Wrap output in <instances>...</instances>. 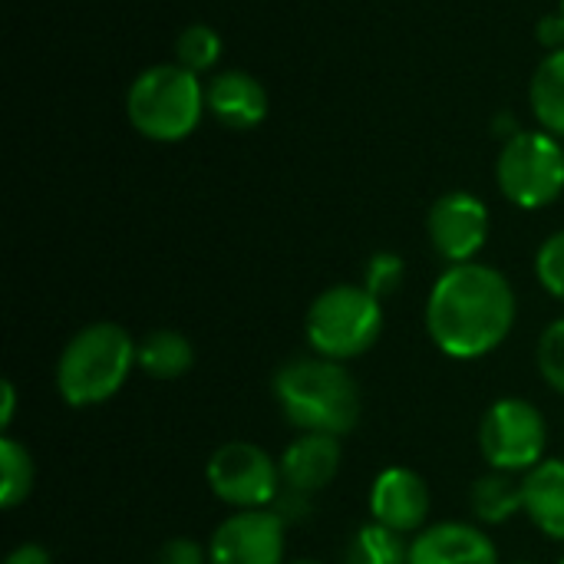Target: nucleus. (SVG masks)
Listing matches in <instances>:
<instances>
[{
    "instance_id": "nucleus-19",
    "label": "nucleus",
    "mask_w": 564,
    "mask_h": 564,
    "mask_svg": "<svg viewBox=\"0 0 564 564\" xmlns=\"http://www.w3.org/2000/svg\"><path fill=\"white\" fill-rule=\"evenodd\" d=\"M347 564H410V545L403 535L370 522L350 539Z\"/></svg>"
},
{
    "instance_id": "nucleus-24",
    "label": "nucleus",
    "mask_w": 564,
    "mask_h": 564,
    "mask_svg": "<svg viewBox=\"0 0 564 564\" xmlns=\"http://www.w3.org/2000/svg\"><path fill=\"white\" fill-rule=\"evenodd\" d=\"M403 271H406V264H403V258H400V254H393V251H377V254L367 261L364 288L383 301L387 294L400 291V284H403Z\"/></svg>"
},
{
    "instance_id": "nucleus-3",
    "label": "nucleus",
    "mask_w": 564,
    "mask_h": 564,
    "mask_svg": "<svg viewBox=\"0 0 564 564\" xmlns=\"http://www.w3.org/2000/svg\"><path fill=\"white\" fill-rule=\"evenodd\" d=\"M139 364V344L112 321H99L69 337L56 360V390L69 406H96L112 400Z\"/></svg>"
},
{
    "instance_id": "nucleus-18",
    "label": "nucleus",
    "mask_w": 564,
    "mask_h": 564,
    "mask_svg": "<svg viewBox=\"0 0 564 564\" xmlns=\"http://www.w3.org/2000/svg\"><path fill=\"white\" fill-rule=\"evenodd\" d=\"M473 512L479 522L486 525H502L512 516L525 512V496H522V482L512 479V473H489L482 479H476L473 492H469Z\"/></svg>"
},
{
    "instance_id": "nucleus-1",
    "label": "nucleus",
    "mask_w": 564,
    "mask_h": 564,
    "mask_svg": "<svg viewBox=\"0 0 564 564\" xmlns=\"http://www.w3.org/2000/svg\"><path fill=\"white\" fill-rule=\"evenodd\" d=\"M516 291L492 264H449L426 301V330L449 360L492 354L516 327Z\"/></svg>"
},
{
    "instance_id": "nucleus-25",
    "label": "nucleus",
    "mask_w": 564,
    "mask_h": 564,
    "mask_svg": "<svg viewBox=\"0 0 564 564\" xmlns=\"http://www.w3.org/2000/svg\"><path fill=\"white\" fill-rule=\"evenodd\" d=\"M155 564H212L208 552L195 539H169L159 552Z\"/></svg>"
},
{
    "instance_id": "nucleus-8",
    "label": "nucleus",
    "mask_w": 564,
    "mask_h": 564,
    "mask_svg": "<svg viewBox=\"0 0 564 564\" xmlns=\"http://www.w3.org/2000/svg\"><path fill=\"white\" fill-rule=\"evenodd\" d=\"M205 479L212 492L238 512L271 509L284 489L278 459H271L254 443H225L221 449H215Z\"/></svg>"
},
{
    "instance_id": "nucleus-5",
    "label": "nucleus",
    "mask_w": 564,
    "mask_h": 564,
    "mask_svg": "<svg viewBox=\"0 0 564 564\" xmlns=\"http://www.w3.org/2000/svg\"><path fill=\"white\" fill-rule=\"evenodd\" d=\"M304 334L317 357L347 364L380 340L383 304L364 284H334L307 307Z\"/></svg>"
},
{
    "instance_id": "nucleus-17",
    "label": "nucleus",
    "mask_w": 564,
    "mask_h": 564,
    "mask_svg": "<svg viewBox=\"0 0 564 564\" xmlns=\"http://www.w3.org/2000/svg\"><path fill=\"white\" fill-rule=\"evenodd\" d=\"M192 360H195L192 340L178 330L159 327L139 340V367L152 380H178L182 373L192 370Z\"/></svg>"
},
{
    "instance_id": "nucleus-14",
    "label": "nucleus",
    "mask_w": 564,
    "mask_h": 564,
    "mask_svg": "<svg viewBox=\"0 0 564 564\" xmlns=\"http://www.w3.org/2000/svg\"><path fill=\"white\" fill-rule=\"evenodd\" d=\"M410 564H499V552L476 525L443 522L410 542Z\"/></svg>"
},
{
    "instance_id": "nucleus-26",
    "label": "nucleus",
    "mask_w": 564,
    "mask_h": 564,
    "mask_svg": "<svg viewBox=\"0 0 564 564\" xmlns=\"http://www.w3.org/2000/svg\"><path fill=\"white\" fill-rule=\"evenodd\" d=\"M539 40L549 46V53H552V50H564L562 10H558V13H549V17H542V23H539Z\"/></svg>"
},
{
    "instance_id": "nucleus-13",
    "label": "nucleus",
    "mask_w": 564,
    "mask_h": 564,
    "mask_svg": "<svg viewBox=\"0 0 564 564\" xmlns=\"http://www.w3.org/2000/svg\"><path fill=\"white\" fill-rule=\"evenodd\" d=\"M208 112L235 132H248L268 116V89L248 69H225L205 86Z\"/></svg>"
},
{
    "instance_id": "nucleus-23",
    "label": "nucleus",
    "mask_w": 564,
    "mask_h": 564,
    "mask_svg": "<svg viewBox=\"0 0 564 564\" xmlns=\"http://www.w3.org/2000/svg\"><path fill=\"white\" fill-rule=\"evenodd\" d=\"M535 274L555 301H564V228L542 241L535 254Z\"/></svg>"
},
{
    "instance_id": "nucleus-30",
    "label": "nucleus",
    "mask_w": 564,
    "mask_h": 564,
    "mask_svg": "<svg viewBox=\"0 0 564 564\" xmlns=\"http://www.w3.org/2000/svg\"><path fill=\"white\" fill-rule=\"evenodd\" d=\"M558 10H562V17H564V0H562V7H558Z\"/></svg>"
},
{
    "instance_id": "nucleus-22",
    "label": "nucleus",
    "mask_w": 564,
    "mask_h": 564,
    "mask_svg": "<svg viewBox=\"0 0 564 564\" xmlns=\"http://www.w3.org/2000/svg\"><path fill=\"white\" fill-rule=\"evenodd\" d=\"M539 373L564 397V317L552 321L539 337Z\"/></svg>"
},
{
    "instance_id": "nucleus-2",
    "label": "nucleus",
    "mask_w": 564,
    "mask_h": 564,
    "mask_svg": "<svg viewBox=\"0 0 564 564\" xmlns=\"http://www.w3.org/2000/svg\"><path fill=\"white\" fill-rule=\"evenodd\" d=\"M274 400L284 420L304 433L347 436L360 423V387L340 360L297 357L274 373Z\"/></svg>"
},
{
    "instance_id": "nucleus-16",
    "label": "nucleus",
    "mask_w": 564,
    "mask_h": 564,
    "mask_svg": "<svg viewBox=\"0 0 564 564\" xmlns=\"http://www.w3.org/2000/svg\"><path fill=\"white\" fill-rule=\"evenodd\" d=\"M529 102L545 132L564 139V50L545 53L529 83Z\"/></svg>"
},
{
    "instance_id": "nucleus-9",
    "label": "nucleus",
    "mask_w": 564,
    "mask_h": 564,
    "mask_svg": "<svg viewBox=\"0 0 564 564\" xmlns=\"http://www.w3.org/2000/svg\"><path fill=\"white\" fill-rule=\"evenodd\" d=\"M430 245L446 264L476 261L489 238V208L469 192H446L433 202L426 218Z\"/></svg>"
},
{
    "instance_id": "nucleus-6",
    "label": "nucleus",
    "mask_w": 564,
    "mask_h": 564,
    "mask_svg": "<svg viewBox=\"0 0 564 564\" xmlns=\"http://www.w3.org/2000/svg\"><path fill=\"white\" fill-rule=\"evenodd\" d=\"M496 182L506 202L525 212L549 208L564 192V149L545 129L512 132L496 159Z\"/></svg>"
},
{
    "instance_id": "nucleus-10",
    "label": "nucleus",
    "mask_w": 564,
    "mask_h": 564,
    "mask_svg": "<svg viewBox=\"0 0 564 564\" xmlns=\"http://www.w3.org/2000/svg\"><path fill=\"white\" fill-rule=\"evenodd\" d=\"M288 522L274 509H251L228 516L208 545L212 564H284Z\"/></svg>"
},
{
    "instance_id": "nucleus-7",
    "label": "nucleus",
    "mask_w": 564,
    "mask_h": 564,
    "mask_svg": "<svg viewBox=\"0 0 564 564\" xmlns=\"http://www.w3.org/2000/svg\"><path fill=\"white\" fill-rule=\"evenodd\" d=\"M545 416L529 400L502 397L479 423V449L496 473H532L539 463H545Z\"/></svg>"
},
{
    "instance_id": "nucleus-27",
    "label": "nucleus",
    "mask_w": 564,
    "mask_h": 564,
    "mask_svg": "<svg viewBox=\"0 0 564 564\" xmlns=\"http://www.w3.org/2000/svg\"><path fill=\"white\" fill-rule=\"evenodd\" d=\"M3 564H53V558H50V552L43 545L26 542V545H17Z\"/></svg>"
},
{
    "instance_id": "nucleus-31",
    "label": "nucleus",
    "mask_w": 564,
    "mask_h": 564,
    "mask_svg": "<svg viewBox=\"0 0 564 564\" xmlns=\"http://www.w3.org/2000/svg\"><path fill=\"white\" fill-rule=\"evenodd\" d=\"M519 564H525V562H519Z\"/></svg>"
},
{
    "instance_id": "nucleus-32",
    "label": "nucleus",
    "mask_w": 564,
    "mask_h": 564,
    "mask_svg": "<svg viewBox=\"0 0 564 564\" xmlns=\"http://www.w3.org/2000/svg\"><path fill=\"white\" fill-rule=\"evenodd\" d=\"M562 564H564V558H562Z\"/></svg>"
},
{
    "instance_id": "nucleus-11",
    "label": "nucleus",
    "mask_w": 564,
    "mask_h": 564,
    "mask_svg": "<svg viewBox=\"0 0 564 564\" xmlns=\"http://www.w3.org/2000/svg\"><path fill=\"white\" fill-rule=\"evenodd\" d=\"M370 512L373 522L397 532V535H413L423 529L430 516V489L426 479L406 466H390L377 476L370 489Z\"/></svg>"
},
{
    "instance_id": "nucleus-29",
    "label": "nucleus",
    "mask_w": 564,
    "mask_h": 564,
    "mask_svg": "<svg viewBox=\"0 0 564 564\" xmlns=\"http://www.w3.org/2000/svg\"><path fill=\"white\" fill-rule=\"evenodd\" d=\"M291 564H321V562H291Z\"/></svg>"
},
{
    "instance_id": "nucleus-20",
    "label": "nucleus",
    "mask_w": 564,
    "mask_h": 564,
    "mask_svg": "<svg viewBox=\"0 0 564 564\" xmlns=\"http://www.w3.org/2000/svg\"><path fill=\"white\" fill-rule=\"evenodd\" d=\"M33 489V459L13 436L0 440V506L17 509Z\"/></svg>"
},
{
    "instance_id": "nucleus-4",
    "label": "nucleus",
    "mask_w": 564,
    "mask_h": 564,
    "mask_svg": "<svg viewBox=\"0 0 564 564\" xmlns=\"http://www.w3.org/2000/svg\"><path fill=\"white\" fill-rule=\"evenodd\" d=\"M205 83L182 63H155L142 69L126 93V116L142 139L182 142L205 116Z\"/></svg>"
},
{
    "instance_id": "nucleus-28",
    "label": "nucleus",
    "mask_w": 564,
    "mask_h": 564,
    "mask_svg": "<svg viewBox=\"0 0 564 564\" xmlns=\"http://www.w3.org/2000/svg\"><path fill=\"white\" fill-rule=\"evenodd\" d=\"M13 410H17V390H13L10 380H3V406H0V426H3V430H10Z\"/></svg>"
},
{
    "instance_id": "nucleus-15",
    "label": "nucleus",
    "mask_w": 564,
    "mask_h": 564,
    "mask_svg": "<svg viewBox=\"0 0 564 564\" xmlns=\"http://www.w3.org/2000/svg\"><path fill=\"white\" fill-rule=\"evenodd\" d=\"M522 496H525V516L532 525L564 542V459H545L522 479Z\"/></svg>"
},
{
    "instance_id": "nucleus-21",
    "label": "nucleus",
    "mask_w": 564,
    "mask_h": 564,
    "mask_svg": "<svg viewBox=\"0 0 564 564\" xmlns=\"http://www.w3.org/2000/svg\"><path fill=\"white\" fill-rule=\"evenodd\" d=\"M221 59V36L208 23H192L175 36V63L192 73H208Z\"/></svg>"
},
{
    "instance_id": "nucleus-12",
    "label": "nucleus",
    "mask_w": 564,
    "mask_h": 564,
    "mask_svg": "<svg viewBox=\"0 0 564 564\" xmlns=\"http://www.w3.org/2000/svg\"><path fill=\"white\" fill-rule=\"evenodd\" d=\"M340 436L327 433H301L278 459L281 466V486L297 496H314L327 489L340 473Z\"/></svg>"
}]
</instances>
